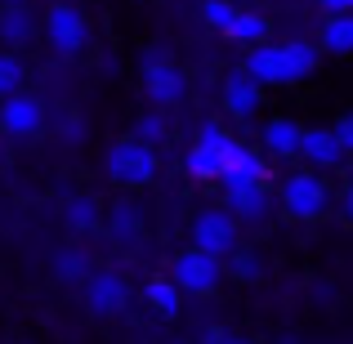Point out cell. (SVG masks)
<instances>
[{
	"instance_id": "7402d4cb",
	"label": "cell",
	"mask_w": 353,
	"mask_h": 344,
	"mask_svg": "<svg viewBox=\"0 0 353 344\" xmlns=\"http://www.w3.org/2000/svg\"><path fill=\"white\" fill-rule=\"evenodd\" d=\"M108 228H112L117 241H134L139 228H143V219H139V206H134V201H117L112 215H108Z\"/></svg>"
},
{
	"instance_id": "7a4b0ae2",
	"label": "cell",
	"mask_w": 353,
	"mask_h": 344,
	"mask_svg": "<svg viewBox=\"0 0 353 344\" xmlns=\"http://www.w3.org/2000/svg\"><path fill=\"white\" fill-rule=\"evenodd\" d=\"M237 148V139L228 134V130H219L215 121H206V125L197 130V143L188 148V174L192 179H219V170H224L228 152Z\"/></svg>"
},
{
	"instance_id": "3957f363",
	"label": "cell",
	"mask_w": 353,
	"mask_h": 344,
	"mask_svg": "<svg viewBox=\"0 0 353 344\" xmlns=\"http://www.w3.org/2000/svg\"><path fill=\"white\" fill-rule=\"evenodd\" d=\"M170 277H174V286L188 291V295H210L219 286V255H206V250L188 246V250L174 255Z\"/></svg>"
},
{
	"instance_id": "52a82bcc",
	"label": "cell",
	"mask_w": 353,
	"mask_h": 344,
	"mask_svg": "<svg viewBox=\"0 0 353 344\" xmlns=\"http://www.w3.org/2000/svg\"><path fill=\"white\" fill-rule=\"evenodd\" d=\"M259 183H268V165L264 156L255 152V148H233L224 161V170H219V188L224 192H241V188H259Z\"/></svg>"
},
{
	"instance_id": "8992f818",
	"label": "cell",
	"mask_w": 353,
	"mask_h": 344,
	"mask_svg": "<svg viewBox=\"0 0 353 344\" xmlns=\"http://www.w3.org/2000/svg\"><path fill=\"white\" fill-rule=\"evenodd\" d=\"M45 36H50V45L59 54H81L90 45V27H85V18H81L77 5H50V14H45Z\"/></svg>"
},
{
	"instance_id": "484cf974",
	"label": "cell",
	"mask_w": 353,
	"mask_h": 344,
	"mask_svg": "<svg viewBox=\"0 0 353 344\" xmlns=\"http://www.w3.org/2000/svg\"><path fill=\"white\" fill-rule=\"evenodd\" d=\"M201 14H206L210 27L228 32V27H233V18H237V5H233V0H206V5H201Z\"/></svg>"
},
{
	"instance_id": "277c9868",
	"label": "cell",
	"mask_w": 353,
	"mask_h": 344,
	"mask_svg": "<svg viewBox=\"0 0 353 344\" xmlns=\"http://www.w3.org/2000/svg\"><path fill=\"white\" fill-rule=\"evenodd\" d=\"M192 246L206 255H233L237 250V215L233 210H201L192 219Z\"/></svg>"
},
{
	"instance_id": "83f0119b",
	"label": "cell",
	"mask_w": 353,
	"mask_h": 344,
	"mask_svg": "<svg viewBox=\"0 0 353 344\" xmlns=\"http://www.w3.org/2000/svg\"><path fill=\"white\" fill-rule=\"evenodd\" d=\"M331 130H336V139L345 143V152H353V112H345V117H340Z\"/></svg>"
},
{
	"instance_id": "836d02e7",
	"label": "cell",
	"mask_w": 353,
	"mask_h": 344,
	"mask_svg": "<svg viewBox=\"0 0 353 344\" xmlns=\"http://www.w3.org/2000/svg\"><path fill=\"white\" fill-rule=\"evenodd\" d=\"M224 344H250V340H224Z\"/></svg>"
},
{
	"instance_id": "4dcf8cb0",
	"label": "cell",
	"mask_w": 353,
	"mask_h": 344,
	"mask_svg": "<svg viewBox=\"0 0 353 344\" xmlns=\"http://www.w3.org/2000/svg\"><path fill=\"white\" fill-rule=\"evenodd\" d=\"M228 336H224V331H206V344H224Z\"/></svg>"
},
{
	"instance_id": "30bf717a",
	"label": "cell",
	"mask_w": 353,
	"mask_h": 344,
	"mask_svg": "<svg viewBox=\"0 0 353 344\" xmlns=\"http://www.w3.org/2000/svg\"><path fill=\"white\" fill-rule=\"evenodd\" d=\"M85 304H90V313H99V318H112V313H121L130 304L125 277H117V273H90L85 277Z\"/></svg>"
},
{
	"instance_id": "7c38bea8",
	"label": "cell",
	"mask_w": 353,
	"mask_h": 344,
	"mask_svg": "<svg viewBox=\"0 0 353 344\" xmlns=\"http://www.w3.org/2000/svg\"><path fill=\"white\" fill-rule=\"evenodd\" d=\"M300 156L313 170H336V165L345 161V143L336 139V130L313 125V130H304V139H300Z\"/></svg>"
},
{
	"instance_id": "ba28073f",
	"label": "cell",
	"mask_w": 353,
	"mask_h": 344,
	"mask_svg": "<svg viewBox=\"0 0 353 344\" xmlns=\"http://www.w3.org/2000/svg\"><path fill=\"white\" fill-rule=\"evenodd\" d=\"M183 90H188V81H183V72L174 68L170 59H148L143 63V94L152 99V103L170 108L183 99Z\"/></svg>"
},
{
	"instance_id": "f1b7e54d",
	"label": "cell",
	"mask_w": 353,
	"mask_h": 344,
	"mask_svg": "<svg viewBox=\"0 0 353 344\" xmlns=\"http://www.w3.org/2000/svg\"><path fill=\"white\" fill-rule=\"evenodd\" d=\"M63 134H68V139H81V134H85V121H81V117H68V121H63Z\"/></svg>"
},
{
	"instance_id": "cb8c5ba5",
	"label": "cell",
	"mask_w": 353,
	"mask_h": 344,
	"mask_svg": "<svg viewBox=\"0 0 353 344\" xmlns=\"http://www.w3.org/2000/svg\"><path fill=\"white\" fill-rule=\"evenodd\" d=\"M18 85H23V63H18L14 54L0 50V99L18 94Z\"/></svg>"
},
{
	"instance_id": "f546056e",
	"label": "cell",
	"mask_w": 353,
	"mask_h": 344,
	"mask_svg": "<svg viewBox=\"0 0 353 344\" xmlns=\"http://www.w3.org/2000/svg\"><path fill=\"white\" fill-rule=\"evenodd\" d=\"M327 14H353V0H322Z\"/></svg>"
},
{
	"instance_id": "d6986e66",
	"label": "cell",
	"mask_w": 353,
	"mask_h": 344,
	"mask_svg": "<svg viewBox=\"0 0 353 344\" xmlns=\"http://www.w3.org/2000/svg\"><path fill=\"white\" fill-rule=\"evenodd\" d=\"M228 41H237V45H264L268 41V18L264 14H255V9H237V18H233V27H228Z\"/></svg>"
},
{
	"instance_id": "5b68a950",
	"label": "cell",
	"mask_w": 353,
	"mask_h": 344,
	"mask_svg": "<svg viewBox=\"0 0 353 344\" xmlns=\"http://www.w3.org/2000/svg\"><path fill=\"white\" fill-rule=\"evenodd\" d=\"M282 206L291 210L295 219H318L322 210H327V183H322L313 170L286 174L282 179Z\"/></svg>"
},
{
	"instance_id": "9c48e42d",
	"label": "cell",
	"mask_w": 353,
	"mask_h": 344,
	"mask_svg": "<svg viewBox=\"0 0 353 344\" xmlns=\"http://www.w3.org/2000/svg\"><path fill=\"white\" fill-rule=\"evenodd\" d=\"M41 125H45V103H41V99H32V94L0 99V130H5V134L27 139V134H36Z\"/></svg>"
},
{
	"instance_id": "e0dca14e",
	"label": "cell",
	"mask_w": 353,
	"mask_h": 344,
	"mask_svg": "<svg viewBox=\"0 0 353 344\" xmlns=\"http://www.w3.org/2000/svg\"><path fill=\"white\" fill-rule=\"evenodd\" d=\"M36 32V18L27 5H0V41L5 45H27Z\"/></svg>"
},
{
	"instance_id": "603a6c76",
	"label": "cell",
	"mask_w": 353,
	"mask_h": 344,
	"mask_svg": "<svg viewBox=\"0 0 353 344\" xmlns=\"http://www.w3.org/2000/svg\"><path fill=\"white\" fill-rule=\"evenodd\" d=\"M54 277H59V282H85L90 277L85 250H59V255H54Z\"/></svg>"
},
{
	"instance_id": "d6a6232c",
	"label": "cell",
	"mask_w": 353,
	"mask_h": 344,
	"mask_svg": "<svg viewBox=\"0 0 353 344\" xmlns=\"http://www.w3.org/2000/svg\"><path fill=\"white\" fill-rule=\"evenodd\" d=\"M0 5H23V0H0Z\"/></svg>"
},
{
	"instance_id": "2e32d148",
	"label": "cell",
	"mask_w": 353,
	"mask_h": 344,
	"mask_svg": "<svg viewBox=\"0 0 353 344\" xmlns=\"http://www.w3.org/2000/svg\"><path fill=\"white\" fill-rule=\"evenodd\" d=\"M246 72L259 81V85H282V50L277 45H255V50L246 54Z\"/></svg>"
},
{
	"instance_id": "ac0fdd59",
	"label": "cell",
	"mask_w": 353,
	"mask_h": 344,
	"mask_svg": "<svg viewBox=\"0 0 353 344\" xmlns=\"http://www.w3.org/2000/svg\"><path fill=\"white\" fill-rule=\"evenodd\" d=\"M143 300H148V309H152V313L174 318V313H179V304H183V291L174 286V277H152V282L143 286Z\"/></svg>"
},
{
	"instance_id": "9a60e30c",
	"label": "cell",
	"mask_w": 353,
	"mask_h": 344,
	"mask_svg": "<svg viewBox=\"0 0 353 344\" xmlns=\"http://www.w3.org/2000/svg\"><path fill=\"white\" fill-rule=\"evenodd\" d=\"M224 197H228V210H233L237 219H250V224L268 219V210H273L268 183H259V188H241V192H224Z\"/></svg>"
},
{
	"instance_id": "4fadbf2b",
	"label": "cell",
	"mask_w": 353,
	"mask_h": 344,
	"mask_svg": "<svg viewBox=\"0 0 353 344\" xmlns=\"http://www.w3.org/2000/svg\"><path fill=\"white\" fill-rule=\"evenodd\" d=\"M282 50V85H295V81L313 77L318 68V50L309 41H291V45H277Z\"/></svg>"
},
{
	"instance_id": "8fae6325",
	"label": "cell",
	"mask_w": 353,
	"mask_h": 344,
	"mask_svg": "<svg viewBox=\"0 0 353 344\" xmlns=\"http://www.w3.org/2000/svg\"><path fill=\"white\" fill-rule=\"evenodd\" d=\"M259 99H264V85H259L246 68L233 72V77L224 81V112L233 117V121H250V117L259 112Z\"/></svg>"
},
{
	"instance_id": "4316f807",
	"label": "cell",
	"mask_w": 353,
	"mask_h": 344,
	"mask_svg": "<svg viewBox=\"0 0 353 344\" xmlns=\"http://www.w3.org/2000/svg\"><path fill=\"white\" fill-rule=\"evenodd\" d=\"M233 273L241 282H255V277H264V259L255 250H233Z\"/></svg>"
},
{
	"instance_id": "d4e9b609",
	"label": "cell",
	"mask_w": 353,
	"mask_h": 344,
	"mask_svg": "<svg viewBox=\"0 0 353 344\" xmlns=\"http://www.w3.org/2000/svg\"><path fill=\"white\" fill-rule=\"evenodd\" d=\"M170 134V125H165V117L161 112H143L139 117V125H134V139H143V143H161V139Z\"/></svg>"
},
{
	"instance_id": "1f68e13d",
	"label": "cell",
	"mask_w": 353,
	"mask_h": 344,
	"mask_svg": "<svg viewBox=\"0 0 353 344\" xmlns=\"http://www.w3.org/2000/svg\"><path fill=\"white\" fill-rule=\"evenodd\" d=\"M345 210H349V219H353V188H349V197H345Z\"/></svg>"
},
{
	"instance_id": "6da1fadb",
	"label": "cell",
	"mask_w": 353,
	"mask_h": 344,
	"mask_svg": "<svg viewBox=\"0 0 353 344\" xmlns=\"http://www.w3.org/2000/svg\"><path fill=\"white\" fill-rule=\"evenodd\" d=\"M103 170L112 174L117 183H125V188H143L157 174V148L143 143V139H121V143L108 148Z\"/></svg>"
},
{
	"instance_id": "5bb4252c",
	"label": "cell",
	"mask_w": 353,
	"mask_h": 344,
	"mask_svg": "<svg viewBox=\"0 0 353 344\" xmlns=\"http://www.w3.org/2000/svg\"><path fill=\"white\" fill-rule=\"evenodd\" d=\"M300 139H304V130L291 117H273L264 125V148L273 156H300Z\"/></svg>"
},
{
	"instance_id": "44dd1931",
	"label": "cell",
	"mask_w": 353,
	"mask_h": 344,
	"mask_svg": "<svg viewBox=\"0 0 353 344\" xmlns=\"http://www.w3.org/2000/svg\"><path fill=\"white\" fill-rule=\"evenodd\" d=\"M63 224L72 232H94L99 228V201L94 197H72L68 210H63Z\"/></svg>"
},
{
	"instance_id": "ffe728a7",
	"label": "cell",
	"mask_w": 353,
	"mask_h": 344,
	"mask_svg": "<svg viewBox=\"0 0 353 344\" xmlns=\"http://www.w3.org/2000/svg\"><path fill=\"white\" fill-rule=\"evenodd\" d=\"M322 50L353 54V14H327V23H322Z\"/></svg>"
}]
</instances>
